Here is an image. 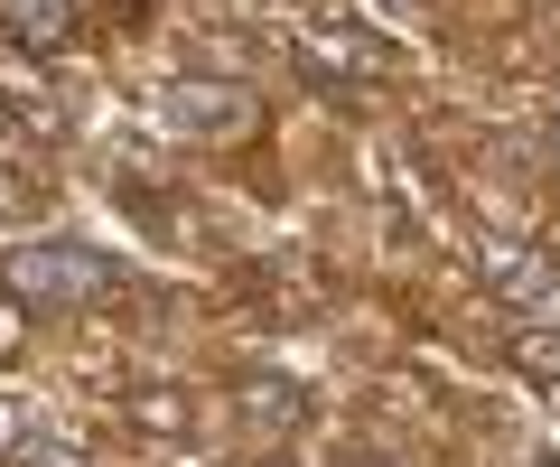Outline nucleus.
Here are the masks:
<instances>
[{"label": "nucleus", "instance_id": "9d476101", "mask_svg": "<svg viewBox=\"0 0 560 467\" xmlns=\"http://www.w3.org/2000/svg\"><path fill=\"white\" fill-rule=\"evenodd\" d=\"M355 467H374V458H355Z\"/></svg>", "mask_w": 560, "mask_h": 467}, {"label": "nucleus", "instance_id": "0eeeda50", "mask_svg": "<svg viewBox=\"0 0 560 467\" xmlns=\"http://www.w3.org/2000/svg\"><path fill=\"white\" fill-rule=\"evenodd\" d=\"M10 458H20V467H84V448H66V440H38V430H20V440H10Z\"/></svg>", "mask_w": 560, "mask_h": 467}, {"label": "nucleus", "instance_id": "6e6552de", "mask_svg": "<svg viewBox=\"0 0 560 467\" xmlns=\"http://www.w3.org/2000/svg\"><path fill=\"white\" fill-rule=\"evenodd\" d=\"M10 346H20V308L0 300V355H10Z\"/></svg>", "mask_w": 560, "mask_h": 467}, {"label": "nucleus", "instance_id": "f257e3e1", "mask_svg": "<svg viewBox=\"0 0 560 467\" xmlns=\"http://www.w3.org/2000/svg\"><path fill=\"white\" fill-rule=\"evenodd\" d=\"M113 290V262L94 244H20L10 253V300L38 308V318H66V308H94Z\"/></svg>", "mask_w": 560, "mask_h": 467}, {"label": "nucleus", "instance_id": "f03ea898", "mask_svg": "<svg viewBox=\"0 0 560 467\" xmlns=\"http://www.w3.org/2000/svg\"><path fill=\"white\" fill-rule=\"evenodd\" d=\"M160 122H168V131H197V141H215V131H243V122H253V94H243V84L187 75V84H168V94H160Z\"/></svg>", "mask_w": 560, "mask_h": 467}, {"label": "nucleus", "instance_id": "20e7f679", "mask_svg": "<svg viewBox=\"0 0 560 467\" xmlns=\"http://www.w3.org/2000/svg\"><path fill=\"white\" fill-rule=\"evenodd\" d=\"M0 28L38 57H66L75 47V0H0Z\"/></svg>", "mask_w": 560, "mask_h": 467}, {"label": "nucleus", "instance_id": "9b49d317", "mask_svg": "<svg viewBox=\"0 0 560 467\" xmlns=\"http://www.w3.org/2000/svg\"><path fill=\"white\" fill-rule=\"evenodd\" d=\"M541 467H551V458H541Z\"/></svg>", "mask_w": 560, "mask_h": 467}, {"label": "nucleus", "instance_id": "39448f33", "mask_svg": "<svg viewBox=\"0 0 560 467\" xmlns=\"http://www.w3.org/2000/svg\"><path fill=\"white\" fill-rule=\"evenodd\" d=\"M243 421L253 430H300L308 402H300V384H243Z\"/></svg>", "mask_w": 560, "mask_h": 467}, {"label": "nucleus", "instance_id": "1a4fd4ad", "mask_svg": "<svg viewBox=\"0 0 560 467\" xmlns=\"http://www.w3.org/2000/svg\"><path fill=\"white\" fill-rule=\"evenodd\" d=\"M10 440H20V421H10V402H0V448H10Z\"/></svg>", "mask_w": 560, "mask_h": 467}, {"label": "nucleus", "instance_id": "423d86ee", "mask_svg": "<svg viewBox=\"0 0 560 467\" xmlns=\"http://www.w3.org/2000/svg\"><path fill=\"white\" fill-rule=\"evenodd\" d=\"M514 365L523 374H560V327H523V337H514Z\"/></svg>", "mask_w": 560, "mask_h": 467}, {"label": "nucleus", "instance_id": "7ed1b4c3", "mask_svg": "<svg viewBox=\"0 0 560 467\" xmlns=\"http://www.w3.org/2000/svg\"><path fill=\"white\" fill-rule=\"evenodd\" d=\"M477 271H486V290H504V300H523V308L551 300V262H541L533 244H514V234H486V244H477Z\"/></svg>", "mask_w": 560, "mask_h": 467}]
</instances>
